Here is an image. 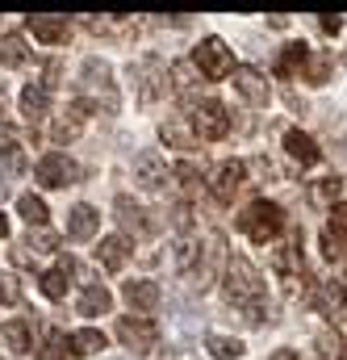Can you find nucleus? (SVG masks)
<instances>
[{
    "label": "nucleus",
    "mask_w": 347,
    "mask_h": 360,
    "mask_svg": "<svg viewBox=\"0 0 347 360\" xmlns=\"http://www.w3.org/2000/svg\"><path fill=\"white\" fill-rule=\"evenodd\" d=\"M222 285H226V297L230 306L243 310V323L247 327H260L268 319V306H263V276L260 269L247 260V256H226V269H222Z\"/></svg>",
    "instance_id": "1"
},
{
    "label": "nucleus",
    "mask_w": 347,
    "mask_h": 360,
    "mask_svg": "<svg viewBox=\"0 0 347 360\" xmlns=\"http://www.w3.org/2000/svg\"><path fill=\"white\" fill-rule=\"evenodd\" d=\"M239 231H243L251 243L268 248V243H276V239L289 231V218H284V210H280L276 201L260 197V201H251V205L243 210V218H239Z\"/></svg>",
    "instance_id": "2"
},
{
    "label": "nucleus",
    "mask_w": 347,
    "mask_h": 360,
    "mask_svg": "<svg viewBox=\"0 0 347 360\" xmlns=\"http://www.w3.org/2000/svg\"><path fill=\"white\" fill-rule=\"evenodd\" d=\"M80 89H84V101L96 109V105H105V113H117V84H113V68L109 63H100V59H84V68H80Z\"/></svg>",
    "instance_id": "3"
},
{
    "label": "nucleus",
    "mask_w": 347,
    "mask_h": 360,
    "mask_svg": "<svg viewBox=\"0 0 347 360\" xmlns=\"http://www.w3.org/2000/svg\"><path fill=\"white\" fill-rule=\"evenodd\" d=\"M188 126H192V134H197V139H209V143L226 139V134H230V117H226V105H222V101H209V96L192 101Z\"/></svg>",
    "instance_id": "4"
},
{
    "label": "nucleus",
    "mask_w": 347,
    "mask_h": 360,
    "mask_svg": "<svg viewBox=\"0 0 347 360\" xmlns=\"http://www.w3.org/2000/svg\"><path fill=\"white\" fill-rule=\"evenodd\" d=\"M192 68L205 76V80H226L235 72V55L222 38H201V46L192 51Z\"/></svg>",
    "instance_id": "5"
},
{
    "label": "nucleus",
    "mask_w": 347,
    "mask_h": 360,
    "mask_svg": "<svg viewBox=\"0 0 347 360\" xmlns=\"http://www.w3.org/2000/svg\"><path fill=\"white\" fill-rule=\"evenodd\" d=\"M130 76H134V84H138V101H143V105H151V101H159V96L168 92V63H164L159 55L138 59V63L130 68Z\"/></svg>",
    "instance_id": "6"
},
{
    "label": "nucleus",
    "mask_w": 347,
    "mask_h": 360,
    "mask_svg": "<svg viewBox=\"0 0 347 360\" xmlns=\"http://www.w3.org/2000/svg\"><path fill=\"white\" fill-rule=\"evenodd\" d=\"M222 269H226V235H222V231H209L205 243H201V260H197V269H192L197 289H209Z\"/></svg>",
    "instance_id": "7"
},
{
    "label": "nucleus",
    "mask_w": 347,
    "mask_h": 360,
    "mask_svg": "<svg viewBox=\"0 0 347 360\" xmlns=\"http://www.w3.org/2000/svg\"><path fill=\"white\" fill-rule=\"evenodd\" d=\"M34 176H38V184H46V188H67L72 180L80 176V168L72 164V155H63V151H46V155L34 164Z\"/></svg>",
    "instance_id": "8"
},
{
    "label": "nucleus",
    "mask_w": 347,
    "mask_h": 360,
    "mask_svg": "<svg viewBox=\"0 0 347 360\" xmlns=\"http://www.w3.org/2000/svg\"><path fill=\"white\" fill-rule=\"evenodd\" d=\"M243 180H247V164H239V160L218 164L214 176H209V193H214V201H218V205H230V201L239 197Z\"/></svg>",
    "instance_id": "9"
},
{
    "label": "nucleus",
    "mask_w": 347,
    "mask_h": 360,
    "mask_svg": "<svg viewBox=\"0 0 347 360\" xmlns=\"http://www.w3.org/2000/svg\"><path fill=\"white\" fill-rule=\"evenodd\" d=\"M168 160L159 155V151H138L134 155V184L138 188H147V193H159L164 184H168Z\"/></svg>",
    "instance_id": "10"
},
{
    "label": "nucleus",
    "mask_w": 347,
    "mask_h": 360,
    "mask_svg": "<svg viewBox=\"0 0 347 360\" xmlns=\"http://www.w3.org/2000/svg\"><path fill=\"white\" fill-rule=\"evenodd\" d=\"M117 340L130 348V352H151L155 348V340H159V331H155V323L151 319H117Z\"/></svg>",
    "instance_id": "11"
},
{
    "label": "nucleus",
    "mask_w": 347,
    "mask_h": 360,
    "mask_svg": "<svg viewBox=\"0 0 347 360\" xmlns=\"http://www.w3.org/2000/svg\"><path fill=\"white\" fill-rule=\"evenodd\" d=\"M88 113H92V105H88L84 96H76V101H67V109L55 117V126H51V134H55V143H72V139H80V130H84Z\"/></svg>",
    "instance_id": "12"
},
{
    "label": "nucleus",
    "mask_w": 347,
    "mask_h": 360,
    "mask_svg": "<svg viewBox=\"0 0 347 360\" xmlns=\"http://www.w3.org/2000/svg\"><path fill=\"white\" fill-rule=\"evenodd\" d=\"M230 84H235V92H239L251 109H263L268 96H272L268 80H263V72H256V68H235V72H230Z\"/></svg>",
    "instance_id": "13"
},
{
    "label": "nucleus",
    "mask_w": 347,
    "mask_h": 360,
    "mask_svg": "<svg viewBox=\"0 0 347 360\" xmlns=\"http://www.w3.org/2000/svg\"><path fill=\"white\" fill-rule=\"evenodd\" d=\"M84 30L96 38H109V42H134L138 38V25L130 17H84Z\"/></svg>",
    "instance_id": "14"
},
{
    "label": "nucleus",
    "mask_w": 347,
    "mask_h": 360,
    "mask_svg": "<svg viewBox=\"0 0 347 360\" xmlns=\"http://www.w3.org/2000/svg\"><path fill=\"white\" fill-rule=\"evenodd\" d=\"M25 30H30L38 42H46V46H59V42L72 38L67 17H42V13H34V17H25Z\"/></svg>",
    "instance_id": "15"
},
{
    "label": "nucleus",
    "mask_w": 347,
    "mask_h": 360,
    "mask_svg": "<svg viewBox=\"0 0 347 360\" xmlns=\"http://www.w3.org/2000/svg\"><path fill=\"white\" fill-rule=\"evenodd\" d=\"M113 214H117V222H122L126 231H134V235H151V231H155L151 214H147V210H143V205H138L134 197H126V193H122V197L113 201Z\"/></svg>",
    "instance_id": "16"
},
{
    "label": "nucleus",
    "mask_w": 347,
    "mask_h": 360,
    "mask_svg": "<svg viewBox=\"0 0 347 360\" xmlns=\"http://www.w3.org/2000/svg\"><path fill=\"white\" fill-rule=\"evenodd\" d=\"M284 151H289V160H297L301 168H314V164L322 160L318 143H314L306 130H297V126H289V130H284Z\"/></svg>",
    "instance_id": "17"
},
{
    "label": "nucleus",
    "mask_w": 347,
    "mask_h": 360,
    "mask_svg": "<svg viewBox=\"0 0 347 360\" xmlns=\"http://www.w3.org/2000/svg\"><path fill=\"white\" fill-rule=\"evenodd\" d=\"M21 117L30 126H42L51 117V92H46V84H25L21 89Z\"/></svg>",
    "instance_id": "18"
},
{
    "label": "nucleus",
    "mask_w": 347,
    "mask_h": 360,
    "mask_svg": "<svg viewBox=\"0 0 347 360\" xmlns=\"http://www.w3.org/2000/svg\"><path fill=\"white\" fill-rule=\"evenodd\" d=\"M122 293H126L130 310H138V314H155V310H159V302H164V293H159V285H155V281H130Z\"/></svg>",
    "instance_id": "19"
},
{
    "label": "nucleus",
    "mask_w": 347,
    "mask_h": 360,
    "mask_svg": "<svg viewBox=\"0 0 347 360\" xmlns=\"http://www.w3.org/2000/svg\"><path fill=\"white\" fill-rule=\"evenodd\" d=\"M126 260H130V239L126 235H105L100 248H96V264L109 269V272H122Z\"/></svg>",
    "instance_id": "20"
},
{
    "label": "nucleus",
    "mask_w": 347,
    "mask_h": 360,
    "mask_svg": "<svg viewBox=\"0 0 347 360\" xmlns=\"http://www.w3.org/2000/svg\"><path fill=\"white\" fill-rule=\"evenodd\" d=\"M159 139L172 147V151H197V134H192V126H188V117H168V122H159Z\"/></svg>",
    "instance_id": "21"
},
{
    "label": "nucleus",
    "mask_w": 347,
    "mask_h": 360,
    "mask_svg": "<svg viewBox=\"0 0 347 360\" xmlns=\"http://www.w3.org/2000/svg\"><path fill=\"white\" fill-rule=\"evenodd\" d=\"M96 231H100V214L92 205H72L67 210V235L72 239L88 243V239H96Z\"/></svg>",
    "instance_id": "22"
},
{
    "label": "nucleus",
    "mask_w": 347,
    "mask_h": 360,
    "mask_svg": "<svg viewBox=\"0 0 347 360\" xmlns=\"http://www.w3.org/2000/svg\"><path fill=\"white\" fill-rule=\"evenodd\" d=\"M72 272H76V260H72V256H63V260H59V269L42 272V293H46L51 302H63V297H67V281H72Z\"/></svg>",
    "instance_id": "23"
},
{
    "label": "nucleus",
    "mask_w": 347,
    "mask_h": 360,
    "mask_svg": "<svg viewBox=\"0 0 347 360\" xmlns=\"http://www.w3.org/2000/svg\"><path fill=\"white\" fill-rule=\"evenodd\" d=\"M25 147H21V134H17V126L13 122H0V160L8 164V168H25V155H21Z\"/></svg>",
    "instance_id": "24"
},
{
    "label": "nucleus",
    "mask_w": 347,
    "mask_h": 360,
    "mask_svg": "<svg viewBox=\"0 0 347 360\" xmlns=\"http://www.w3.org/2000/svg\"><path fill=\"white\" fill-rule=\"evenodd\" d=\"M113 310V293L105 289V285H88L84 293H80V314L84 319H100V314H109Z\"/></svg>",
    "instance_id": "25"
},
{
    "label": "nucleus",
    "mask_w": 347,
    "mask_h": 360,
    "mask_svg": "<svg viewBox=\"0 0 347 360\" xmlns=\"http://www.w3.org/2000/svg\"><path fill=\"white\" fill-rule=\"evenodd\" d=\"M38 360H76V352H72V335H67V331H59V327H51V331H46V340H42Z\"/></svg>",
    "instance_id": "26"
},
{
    "label": "nucleus",
    "mask_w": 347,
    "mask_h": 360,
    "mask_svg": "<svg viewBox=\"0 0 347 360\" xmlns=\"http://www.w3.org/2000/svg\"><path fill=\"white\" fill-rule=\"evenodd\" d=\"M306 59H310V46L306 42H289L280 51V59H276V76H301Z\"/></svg>",
    "instance_id": "27"
},
{
    "label": "nucleus",
    "mask_w": 347,
    "mask_h": 360,
    "mask_svg": "<svg viewBox=\"0 0 347 360\" xmlns=\"http://www.w3.org/2000/svg\"><path fill=\"white\" fill-rule=\"evenodd\" d=\"M0 340L8 352H30V323L25 319H4L0 323Z\"/></svg>",
    "instance_id": "28"
},
{
    "label": "nucleus",
    "mask_w": 347,
    "mask_h": 360,
    "mask_svg": "<svg viewBox=\"0 0 347 360\" xmlns=\"http://www.w3.org/2000/svg\"><path fill=\"white\" fill-rule=\"evenodd\" d=\"M17 210H21V218L30 222V231H42V226H46V218H51L46 201H42V197H34V193H21V197H17Z\"/></svg>",
    "instance_id": "29"
},
{
    "label": "nucleus",
    "mask_w": 347,
    "mask_h": 360,
    "mask_svg": "<svg viewBox=\"0 0 347 360\" xmlns=\"http://www.w3.org/2000/svg\"><path fill=\"white\" fill-rule=\"evenodd\" d=\"M25 38L21 34H0V68H21L25 63Z\"/></svg>",
    "instance_id": "30"
},
{
    "label": "nucleus",
    "mask_w": 347,
    "mask_h": 360,
    "mask_svg": "<svg viewBox=\"0 0 347 360\" xmlns=\"http://www.w3.org/2000/svg\"><path fill=\"white\" fill-rule=\"evenodd\" d=\"M168 80H172V89L180 92V96H188V92L201 84V72H197L192 59H188V63H172V68H168Z\"/></svg>",
    "instance_id": "31"
},
{
    "label": "nucleus",
    "mask_w": 347,
    "mask_h": 360,
    "mask_svg": "<svg viewBox=\"0 0 347 360\" xmlns=\"http://www.w3.org/2000/svg\"><path fill=\"white\" fill-rule=\"evenodd\" d=\"M72 352H76V356H96V352H105V335L92 331V327L76 331V335H72Z\"/></svg>",
    "instance_id": "32"
},
{
    "label": "nucleus",
    "mask_w": 347,
    "mask_h": 360,
    "mask_svg": "<svg viewBox=\"0 0 347 360\" xmlns=\"http://www.w3.org/2000/svg\"><path fill=\"white\" fill-rule=\"evenodd\" d=\"M301 76H306L310 84H327V76H331V59H327V51H310Z\"/></svg>",
    "instance_id": "33"
},
{
    "label": "nucleus",
    "mask_w": 347,
    "mask_h": 360,
    "mask_svg": "<svg viewBox=\"0 0 347 360\" xmlns=\"http://www.w3.org/2000/svg\"><path fill=\"white\" fill-rule=\"evenodd\" d=\"M339 176H322V180H314L310 184V201H318V205H331L335 210V197H339Z\"/></svg>",
    "instance_id": "34"
},
{
    "label": "nucleus",
    "mask_w": 347,
    "mask_h": 360,
    "mask_svg": "<svg viewBox=\"0 0 347 360\" xmlns=\"http://www.w3.org/2000/svg\"><path fill=\"white\" fill-rule=\"evenodd\" d=\"M205 348H209L218 360H239V356H243V344H239V340H230V335H209V340H205Z\"/></svg>",
    "instance_id": "35"
},
{
    "label": "nucleus",
    "mask_w": 347,
    "mask_h": 360,
    "mask_svg": "<svg viewBox=\"0 0 347 360\" xmlns=\"http://www.w3.org/2000/svg\"><path fill=\"white\" fill-rule=\"evenodd\" d=\"M318 352H322L327 360H335V356H339V331L322 327V331H318Z\"/></svg>",
    "instance_id": "36"
},
{
    "label": "nucleus",
    "mask_w": 347,
    "mask_h": 360,
    "mask_svg": "<svg viewBox=\"0 0 347 360\" xmlns=\"http://www.w3.org/2000/svg\"><path fill=\"white\" fill-rule=\"evenodd\" d=\"M335 239H347V201H335V210H331V226H327Z\"/></svg>",
    "instance_id": "37"
},
{
    "label": "nucleus",
    "mask_w": 347,
    "mask_h": 360,
    "mask_svg": "<svg viewBox=\"0 0 347 360\" xmlns=\"http://www.w3.org/2000/svg\"><path fill=\"white\" fill-rule=\"evenodd\" d=\"M172 180H180L184 188H197V184H201V168H197V164H176Z\"/></svg>",
    "instance_id": "38"
},
{
    "label": "nucleus",
    "mask_w": 347,
    "mask_h": 360,
    "mask_svg": "<svg viewBox=\"0 0 347 360\" xmlns=\"http://www.w3.org/2000/svg\"><path fill=\"white\" fill-rule=\"evenodd\" d=\"M25 248H34V252H55V248H59V239H55L51 231H30Z\"/></svg>",
    "instance_id": "39"
},
{
    "label": "nucleus",
    "mask_w": 347,
    "mask_h": 360,
    "mask_svg": "<svg viewBox=\"0 0 347 360\" xmlns=\"http://www.w3.org/2000/svg\"><path fill=\"white\" fill-rule=\"evenodd\" d=\"M168 218H172L176 231H188V226H192V210H188V201H176L172 210H168Z\"/></svg>",
    "instance_id": "40"
},
{
    "label": "nucleus",
    "mask_w": 347,
    "mask_h": 360,
    "mask_svg": "<svg viewBox=\"0 0 347 360\" xmlns=\"http://www.w3.org/2000/svg\"><path fill=\"white\" fill-rule=\"evenodd\" d=\"M318 25H322V34H339V30H343V17H339V13H322Z\"/></svg>",
    "instance_id": "41"
},
{
    "label": "nucleus",
    "mask_w": 347,
    "mask_h": 360,
    "mask_svg": "<svg viewBox=\"0 0 347 360\" xmlns=\"http://www.w3.org/2000/svg\"><path fill=\"white\" fill-rule=\"evenodd\" d=\"M192 252H197V248H192L188 239H184V243H176V269H188V264H192Z\"/></svg>",
    "instance_id": "42"
},
{
    "label": "nucleus",
    "mask_w": 347,
    "mask_h": 360,
    "mask_svg": "<svg viewBox=\"0 0 347 360\" xmlns=\"http://www.w3.org/2000/svg\"><path fill=\"white\" fill-rule=\"evenodd\" d=\"M322 252H327V260H339V256H343V252H339V239H335L331 231L322 235Z\"/></svg>",
    "instance_id": "43"
},
{
    "label": "nucleus",
    "mask_w": 347,
    "mask_h": 360,
    "mask_svg": "<svg viewBox=\"0 0 347 360\" xmlns=\"http://www.w3.org/2000/svg\"><path fill=\"white\" fill-rule=\"evenodd\" d=\"M272 360H297V352H289V348H280V352H272Z\"/></svg>",
    "instance_id": "44"
},
{
    "label": "nucleus",
    "mask_w": 347,
    "mask_h": 360,
    "mask_svg": "<svg viewBox=\"0 0 347 360\" xmlns=\"http://www.w3.org/2000/svg\"><path fill=\"white\" fill-rule=\"evenodd\" d=\"M0 239H8V218H4V210H0Z\"/></svg>",
    "instance_id": "45"
},
{
    "label": "nucleus",
    "mask_w": 347,
    "mask_h": 360,
    "mask_svg": "<svg viewBox=\"0 0 347 360\" xmlns=\"http://www.w3.org/2000/svg\"><path fill=\"white\" fill-rule=\"evenodd\" d=\"M339 289H343V302H347V272H343V281H339Z\"/></svg>",
    "instance_id": "46"
},
{
    "label": "nucleus",
    "mask_w": 347,
    "mask_h": 360,
    "mask_svg": "<svg viewBox=\"0 0 347 360\" xmlns=\"http://www.w3.org/2000/svg\"><path fill=\"white\" fill-rule=\"evenodd\" d=\"M0 113H4V89H0Z\"/></svg>",
    "instance_id": "47"
}]
</instances>
